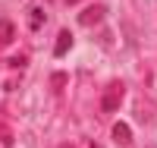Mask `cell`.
Instances as JSON below:
<instances>
[{
  "instance_id": "1",
  "label": "cell",
  "mask_w": 157,
  "mask_h": 148,
  "mask_svg": "<svg viewBox=\"0 0 157 148\" xmlns=\"http://www.w3.org/2000/svg\"><path fill=\"white\" fill-rule=\"evenodd\" d=\"M123 95H126V85L123 82H110L107 88H104V95H101V110L104 114H113L116 107L123 104Z\"/></svg>"
},
{
  "instance_id": "2",
  "label": "cell",
  "mask_w": 157,
  "mask_h": 148,
  "mask_svg": "<svg viewBox=\"0 0 157 148\" xmlns=\"http://www.w3.org/2000/svg\"><path fill=\"white\" fill-rule=\"evenodd\" d=\"M107 19V6L104 3H91V6H85L82 13H78V25H98V22H104Z\"/></svg>"
},
{
  "instance_id": "3",
  "label": "cell",
  "mask_w": 157,
  "mask_h": 148,
  "mask_svg": "<svg viewBox=\"0 0 157 148\" xmlns=\"http://www.w3.org/2000/svg\"><path fill=\"white\" fill-rule=\"evenodd\" d=\"M72 50V32L69 29H63L57 35V44H54V57H63V54H69Z\"/></svg>"
},
{
  "instance_id": "4",
  "label": "cell",
  "mask_w": 157,
  "mask_h": 148,
  "mask_svg": "<svg viewBox=\"0 0 157 148\" xmlns=\"http://www.w3.org/2000/svg\"><path fill=\"white\" fill-rule=\"evenodd\" d=\"M113 142L116 145H132V129H129V123H113Z\"/></svg>"
},
{
  "instance_id": "5",
  "label": "cell",
  "mask_w": 157,
  "mask_h": 148,
  "mask_svg": "<svg viewBox=\"0 0 157 148\" xmlns=\"http://www.w3.org/2000/svg\"><path fill=\"white\" fill-rule=\"evenodd\" d=\"M44 22H47V13L38 10V6H32V10H29V25L38 32V29H44Z\"/></svg>"
},
{
  "instance_id": "6",
  "label": "cell",
  "mask_w": 157,
  "mask_h": 148,
  "mask_svg": "<svg viewBox=\"0 0 157 148\" xmlns=\"http://www.w3.org/2000/svg\"><path fill=\"white\" fill-rule=\"evenodd\" d=\"M13 35H16V29H13V22H0V44H10L13 41Z\"/></svg>"
},
{
  "instance_id": "7",
  "label": "cell",
  "mask_w": 157,
  "mask_h": 148,
  "mask_svg": "<svg viewBox=\"0 0 157 148\" xmlns=\"http://www.w3.org/2000/svg\"><path fill=\"white\" fill-rule=\"evenodd\" d=\"M50 88H54V91L66 88V73H50Z\"/></svg>"
},
{
  "instance_id": "8",
  "label": "cell",
  "mask_w": 157,
  "mask_h": 148,
  "mask_svg": "<svg viewBox=\"0 0 157 148\" xmlns=\"http://www.w3.org/2000/svg\"><path fill=\"white\" fill-rule=\"evenodd\" d=\"M60 148H72V145H60Z\"/></svg>"
},
{
  "instance_id": "9",
  "label": "cell",
  "mask_w": 157,
  "mask_h": 148,
  "mask_svg": "<svg viewBox=\"0 0 157 148\" xmlns=\"http://www.w3.org/2000/svg\"><path fill=\"white\" fill-rule=\"evenodd\" d=\"M91 148H98V145H91Z\"/></svg>"
}]
</instances>
